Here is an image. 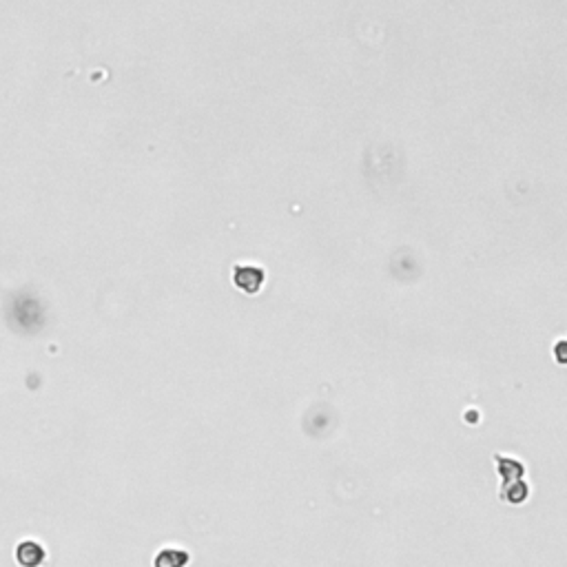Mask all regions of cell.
Wrapping results in <instances>:
<instances>
[{"label":"cell","instance_id":"1","mask_svg":"<svg viewBox=\"0 0 567 567\" xmlns=\"http://www.w3.org/2000/svg\"><path fill=\"white\" fill-rule=\"evenodd\" d=\"M264 271L259 266H250V264H246V266H237L235 273H233V282L237 288H242L244 293L248 295H255L262 291V284H264Z\"/></svg>","mask_w":567,"mask_h":567},{"label":"cell","instance_id":"2","mask_svg":"<svg viewBox=\"0 0 567 567\" xmlns=\"http://www.w3.org/2000/svg\"><path fill=\"white\" fill-rule=\"evenodd\" d=\"M494 461H497V470H499V477L503 479V486H508V484H512V481H518L525 477V465L518 459L494 454Z\"/></svg>","mask_w":567,"mask_h":567},{"label":"cell","instance_id":"3","mask_svg":"<svg viewBox=\"0 0 567 567\" xmlns=\"http://www.w3.org/2000/svg\"><path fill=\"white\" fill-rule=\"evenodd\" d=\"M16 559L22 567H40L45 561V550L33 541H25L20 543L16 550Z\"/></svg>","mask_w":567,"mask_h":567},{"label":"cell","instance_id":"4","mask_svg":"<svg viewBox=\"0 0 567 567\" xmlns=\"http://www.w3.org/2000/svg\"><path fill=\"white\" fill-rule=\"evenodd\" d=\"M527 494H529V486L525 484L523 479H518V481H512V484H508V486H503L501 499L512 503V505H518V503L527 501Z\"/></svg>","mask_w":567,"mask_h":567},{"label":"cell","instance_id":"5","mask_svg":"<svg viewBox=\"0 0 567 567\" xmlns=\"http://www.w3.org/2000/svg\"><path fill=\"white\" fill-rule=\"evenodd\" d=\"M189 563V552L184 550H162L155 559V567H186Z\"/></svg>","mask_w":567,"mask_h":567},{"label":"cell","instance_id":"6","mask_svg":"<svg viewBox=\"0 0 567 567\" xmlns=\"http://www.w3.org/2000/svg\"><path fill=\"white\" fill-rule=\"evenodd\" d=\"M554 359H557L559 364L567 366V340H561L557 346H554Z\"/></svg>","mask_w":567,"mask_h":567}]
</instances>
